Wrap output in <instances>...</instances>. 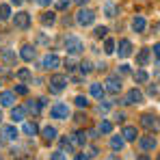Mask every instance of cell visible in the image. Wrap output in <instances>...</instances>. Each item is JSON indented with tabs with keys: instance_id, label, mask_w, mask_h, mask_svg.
<instances>
[{
	"instance_id": "obj_31",
	"label": "cell",
	"mask_w": 160,
	"mask_h": 160,
	"mask_svg": "<svg viewBox=\"0 0 160 160\" xmlns=\"http://www.w3.org/2000/svg\"><path fill=\"white\" fill-rule=\"evenodd\" d=\"M80 72H82V76L91 74V72H93V63H91V61H82V63H80Z\"/></svg>"
},
{
	"instance_id": "obj_25",
	"label": "cell",
	"mask_w": 160,
	"mask_h": 160,
	"mask_svg": "<svg viewBox=\"0 0 160 160\" xmlns=\"http://www.w3.org/2000/svg\"><path fill=\"white\" fill-rule=\"evenodd\" d=\"M132 78H134V82H138V84H145V82L149 80V74H147L145 69H136L132 74Z\"/></svg>"
},
{
	"instance_id": "obj_47",
	"label": "cell",
	"mask_w": 160,
	"mask_h": 160,
	"mask_svg": "<svg viewBox=\"0 0 160 160\" xmlns=\"http://www.w3.org/2000/svg\"><path fill=\"white\" fill-rule=\"evenodd\" d=\"M74 160H89V154H87V156H84V154H76Z\"/></svg>"
},
{
	"instance_id": "obj_10",
	"label": "cell",
	"mask_w": 160,
	"mask_h": 160,
	"mask_svg": "<svg viewBox=\"0 0 160 160\" xmlns=\"http://www.w3.org/2000/svg\"><path fill=\"white\" fill-rule=\"evenodd\" d=\"M156 145H158V141H156V136H154V134H147V136H141V138H138V147H141V149H145V152L156 149Z\"/></svg>"
},
{
	"instance_id": "obj_53",
	"label": "cell",
	"mask_w": 160,
	"mask_h": 160,
	"mask_svg": "<svg viewBox=\"0 0 160 160\" xmlns=\"http://www.w3.org/2000/svg\"><path fill=\"white\" fill-rule=\"evenodd\" d=\"M136 160H149V156H138Z\"/></svg>"
},
{
	"instance_id": "obj_6",
	"label": "cell",
	"mask_w": 160,
	"mask_h": 160,
	"mask_svg": "<svg viewBox=\"0 0 160 160\" xmlns=\"http://www.w3.org/2000/svg\"><path fill=\"white\" fill-rule=\"evenodd\" d=\"M13 24H15V28H18V30H28V28H30V13H26V11L15 13Z\"/></svg>"
},
{
	"instance_id": "obj_54",
	"label": "cell",
	"mask_w": 160,
	"mask_h": 160,
	"mask_svg": "<svg viewBox=\"0 0 160 160\" xmlns=\"http://www.w3.org/2000/svg\"><path fill=\"white\" fill-rule=\"evenodd\" d=\"M0 119H2V110H0Z\"/></svg>"
},
{
	"instance_id": "obj_33",
	"label": "cell",
	"mask_w": 160,
	"mask_h": 160,
	"mask_svg": "<svg viewBox=\"0 0 160 160\" xmlns=\"http://www.w3.org/2000/svg\"><path fill=\"white\" fill-rule=\"evenodd\" d=\"M15 76H18L20 80H26V78H30V69H28V67H22V69L15 72Z\"/></svg>"
},
{
	"instance_id": "obj_27",
	"label": "cell",
	"mask_w": 160,
	"mask_h": 160,
	"mask_svg": "<svg viewBox=\"0 0 160 160\" xmlns=\"http://www.w3.org/2000/svg\"><path fill=\"white\" fill-rule=\"evenodd\" d=\"M41 134H43V138H46V141H54L58 132H56V128H54V126H46V128L41 130Z\"/></svg>"
},
{
	"instance_id": "obj_42",
	"label": "cell",
	"mask_w": 160,
	"mask_h": 160,
	"mask_svg": "<svg viewBox=\"0 0 160 160\" xmlns=\"http://www.w3.org/2000/svg\"><path fill=\"white\" fill-rule=\"evenodd\" d=\"M147 93H149V95H156V93H158V87L149 84V87H147Z\"/></svg>"
},
{
	"instance_id": "obj_50",
	"label": "cell",
	"mask_w": 160,
	"mask_h": 160,
	"mask_svg": "<svg viewBox=\"0 0 160 160\" xmlns=\"http://www.w3.org/2000/svg\"><path fill=\"white\" fill-rule=\"evenodd\" d=\"M11 4H15V7H22V4H24V0H11Z\"/></svg>"
},
{
	"instance_id": "obj_34",
	"label": "cell",
	"mask_w": 160,
	"mask_h": 160,
	"mask_svg": "<svg viewBox=\"0 0 160 160\" xmlns=\"http://www.w3.org/2000/svg\"><path fill=\"white\" fill-rule=\"evenodd\" d=\"M74 102H76V106H78V108H87V106H89V100H87L84 95H76Z\"/></svg>"
},
{
	"instance_id": "obj_13",
	"label": "cell",
	"mask_w": 160,
	"mask_h": 160,
	"mask_svg": "<svg viewBox=\"0 0 160 160\" xmlns=\"http://www.w3.org/2000/svg\"><path fill=\"white\" fill-rule=\"evenodd\" d=\"M0 136H2L4 141H15V138H18V128H15V126H4V128L0 130Z\"/></svg>"
},
{
	"instance_id": "obj_1",
	"label": "cell",
	"mask_w": 160,
	"mask_h": 160,
	"mask_svg": "<svg viewBox=\"0 0 160 160\" xmlns=\"http://www.w3.org/2000/svg\"><path fill=\"white\" fill-rule=\"evenodd\" d=\"M48 87H50V93H61V91L67 87V76H65V74H52Z\"/></svg>"
},
{
	"instance_id": "obj_45",
	"label": "cell",
	"mask_w": 160,
	"mask_h": 160,
	"mask_svg": "<svg viewBox=\"0 0 160 160\" xmlns=\"http://www.w3.org/2000/svg\"><path fill=\"white\" fill-rule=\"evenodd\" d=\"M74 121H76V123H82V121H84V115H82V112H78V115L74 117Z\"/></svg>"
},
{
	"instance_id": "obj_35",
	"label": "cell",
	"mask_w": 160,
	"mask_h": 160,
	"mask_svg": "<svg viewBox=\"0 0 160 160\" xmlns=\"http://www.w3.org/2000/svg\"><path fill=\"white\" fill-rule=\"evenodd\" d=\"M104 52L106 54L115 52V41H112V39H106V41H104Z\"/></svg>"
},
{
	"instance_id": "obj_22",
	"label": "cell",
	"mask_w": 160,
	"mask_h": 160,
	"mask_svg": "<svg viewBox=\"0 0 160 160\" xmlns=\"http://www.w3.org/2000/svg\"><path fill=\"white\" fill-rule=\"evenodd\" d=\"M11 119H13V123H15V121H24V119H26V108L15 106L11 110Z\"/></svg>"
},
{
	"instance_id": "obj_23",
	"label": "cell",
	"mask_w": 160,
	"mask_h": 160,
	"mask_svg": "<svg viewBox=\"0 0 160 160\" xmlns=\"http://www.w3.org/2000/svg\"><path fill=\"white\" fill-rule=\"evenodd\" d=\"M123 145H126V138H123V136H110V147H112L115 152H121Z\"/></svg>"
},
{
	"instance_id": "obj_14",
	"label": "cell",
	"mask_w": 160,
	"mask_h": 160,
	"mask_svg": "<svg viewBox=\"0 0 160 160\" xmlns=\"http://www.w3.org/2000/svg\"><path fill=\"white\" fill-rule=\"evenodd\" d=\"M69 141H72V145H74V147H84V143H87V134L78 130V132L69 134Z\"/></svg>"
},
{
	"instance_id": "obj_41",
	"label": "cell",
	"mask_w": 160,
	"mask_h": 160,
	"mask_svg": "<svg viewBox=\"0 0 160 160\" xmlns=\"http://www.w3.org/2000/svg\"><path fill=\"white\" fill-rule=\"evenodd\" d=\"M65 65H67V69L72 72V69H74V65H76V61H74V58H67V61H65Z\"/></svg>"
},
{
	"instance_id": "obj_51",
	"label": "cell",
	"mask_w": 160,
	"mask_h": 160,
	"mask_svg": "<svg viewBox=\"0 0 160 160\" xmlns=\"http://www.w3.org/2000/svg\"><path fill=\"white\" fill-rule=\"evenodd\" d=\"M72 82H82V76H72Z\"/></svg>"
},
{
	"instance_id": "obj_3",
	"label": "cell",
	"mask_w": 160,
	"mask_h": 160,
	"mask_svg": "<svg viewBox=\"0 0 160 160\" xmlns=\"http://www.w3.org/2000/svg\"><path fill=\"white\" fill-rule=\"evenodd\" d=\"M93 22H95V13H93L91 9H84V7H82L78 13H76V24H78V26H91Z\"/></svg>"
},
{
	"instance_id": "obj_32",
	"label": "cell",
	"mask_w": 160,
	"mask_h": 160,
	"mask_svg": "<svg viewBox=\"0 0 160 160\" xmlns=\"http://www.w3.org/2000/svg\"><path fill=\"white\" fill-rule=\"evenodd\" d=\"M93 35H95L98 39H106V35H108V28H106V26H98Z\"/></svg>"
},
{
	"instance_id": "obj_46",
	"label": "cell",
	"mask_w": 160,
	"mask_h": 160,
	"mask_svg": "<svg viewBox=\"0 0 160 160\" xmlns=\"http://www.w3.org/2000/svg\"><path fill=\"white\" fill-rule=\"evenodd\" d=\"M98 132H100V130H89L87 136H89V138H98Z\"/></svg>"
},
{
	"instance_id": "obj_56",
	"label": "cell",
	"mask_w": 160,
	"mask_h": 160,
	"mask_svg": "<svg viewBox=\"0 0 160 160\" xmlns=\"http://www.w3.org/2000/svg\"><path fill=\"white\" fill-rule=\"evenodd\" d=\"M158 28H160V24H158Z\"/></svg>"
},
{
	"instance_id": "obj_55",
	"label": "cell",
	"mask_w": 160,
	"mask_h": 160,
	"mask_svg": "<svg viewBox=\"0 0 160 160\" xmlns=\"http://www.w3.org/2000/svg\"><path fill=\"white\" fill-rule=\"evenodd\" d=\"M158 160H160V154H158Z\"/></svg>"
},
{
	"instance_id": "obj_37",
	"label": "cell",
	"mask_w": 160,
	"mask_h": 160,
	"mask_svg": "<svg viewBox=\"0 0 160 160\" xmlns=\"http://www.w3.org/2000/svg\"><path fill=\"white\" fill-rule=\"evenodd\" d=\"M13 91H15L18 95H26V93H28V87H26V84H18Z\"/></svg>"
},
{
	"instance_id": "obj_20",
	"label": "cell",
	"mask_w": 160,
	"mask_h": 160,
	"mask_svg": "<svg viewBox=\"0 0 160 160\" xmlns=\"http://www.w3.org/2000/svg\"><path fill=\"white\" fill-rule=\"evenodd\" d=\"M149 56H152V50H149V48H143L141 52L136 54V65H141V67L147 65V63H149Z\"/></svg>"
},
{
	"instance_id": "obj_44",
	"label": "cell",
	"mask_w": 160,
	"mask_h": 160,
	"mask_svg": "<svg viewBox=\"0 0 160 160\" xmlns=\"http://www.w3.org/2000/svg\"><path fill=\"white\" fill-rule=\"evenodd\" d=\"M108 108H110V102H106V104H100V112H108Z\"/></svg>"
},
{
	"instance_id": "obj_36",
	"label": "cell",
	"mask_w": 160,
	"mask_h": 160,
	"mask_svg": "<svg viewBox=\"0 0 160 160\" xmlns=\"http://www.w3.org/2000/svg\"><path fill=\"white\" fill-rule=\"evenodd\" d=\"M69 4H72V0H58L56 2V11H65V9H69Z\"/></svg>"
},
{
	"instance_id": "obj_52",
	"label": "cell",
	"mask_w": 160,
	"mask_h": 160,
	"mask_svg": "<svg viewBox=\"0 0 160 160\" xmlns=\"http://www.w3.org/2000/svg\"><path fill=\"white\" fill-rule=\"evenodd\" d=\"M74 2H76V4H80V7H84V4H87L89 0H74Z\"/></svg>"
},
{
	"instance_id": "obj_8",
	"label": "cell",
	"mask_w": 160,
	"mask_h": 160,
	"mask_svg": "<svg viewBox=\"0 0 160 160\" xmlns=\"http://www.w3.org/2000/svg\"><path fill=\"white\" fill-rule=\"evenodd\" d=\"M39 67H41V69H58V67H61V58H58L56 54H46Z\"/></svg>"
},
{
	"instance_id": "obj_19",
	"label": "cell",
	"mask_w": 160,
	"mask_h": 160,
	"mask_svg": "<svg viewBox=\"0 0 160 160\" xmlns=\"http://www.w3.org/2000/svg\"><path fill=\"white\" fill-rule=\"evenodd\" d=\"M39 22H41L43 26H52L54 22H56V13H54V11H43L41 18H39Z\"/></svg>"
},
{
	"instance_id": "obj_57",
	"label": "cell",
	"mask_w": 160,
	"mask_h": 160,
	"mask_svg": "<svg viewBox=\"0 0 160 160\" xmlns=\"http://www.w3.org/2000/svg\"><path fill=\"white\" fill-rule=\"evenodd\" d=\"M0 160H2V158H0Z\"/></svg>"
},
{
	"instance_id": "obj_9",
	"label": "cell",
	"mask_w": 160,
	"mask_h": 160,
	"mask_svg": "<svg viewBox=\"0 0 160 160\" xmlns=\"http://www.w3.org/2000/svg\"><path fill=\"white\" fill-rule=\"evenodd\" d=\"M141 126H143L145 130H149V132H152V130H158V128H160V121L154 117V115L145 112V115L141 117Z\"/></svg>"
},
{
	"instance_id": "obj_17",
	"label": "cell",
	"mask_w": 160,
	"mask_h": 160,
	"mask_svg": "<svg viewBox=\"0 0 160 160\" xmlns=\"http://www.w3.org/2000/svg\"><path fill=\"white\" fill-rule=\"evenodd\" d=\"M0 58H2L7 65H15V63H18V56H15V52H13L11 48L2 50V52H0Z\"/></svg>"
},
{
	"instance_id": "obj_49",
	"label": "cell",
	"mask_w": 160,
	"mask_h": 160,
	"mask_svg": "<svg viewBox=\"0 0 160 160\" xmlns=\"http://www.w3.org/2000/svg\"><path fill=\"white\" fill-rule=\"evenodd\" d=\"M37 41H39V43H48V39H46L43 35H39V37H37Z\"/></svg>"
},
{
	"instance_id": "obj_5",
	"label": "cell",
	"mask_w": 160,
	"mask_h": 160,
	"mask_svg": "<svg viewBox=\"0 0 160 160\" xmlns=\"http://www.w3.org/2000/svg\"><path fill=\"white\" fill-rule=\"evenodd\" d=\"M143 102V93L134 87V89H130L123 98H121V104H126V106H130V104H141Z\"/></svg>"
},
{
	"instance_id": "obj_4",
	"label": "cell",
	"mask_w": 160,
	"mask_h": 160,
	"mask_svg": "<svg viewBox=\"0 0 160 160\" xmlns=\"http://www.w3.org/2000/svg\"><path fill=\"white\" fill-rule=\"evenodd\" d=\"M69 106L67 104H63V102H56L52 108H50V115H52V119H67L69 117Z\"/></svg>"
},
{
	"instance_id": "obj_12",
	"label": "cell",
	"mask_w": 160,
	"mask_h": 160,
	"mask_svg": "<svg viewBox=\"0 0 160 160\" xmlns=\"http://www.w3.org/2000/svg\"><path fill=\"white\" fill-rule=\"evenodd\" d=\"M102 11H104V15H106V18H117V15H119V9H117V4H115L112 0H104Z\"/></svg>"
},
{
	"instance_id": "obj_26",
	"label": "cell",
	"mask_w": 160,
	"mask_h": 160,
	"mask_svg": "<svg viewBox=\"0 0 160 160\" xmlns=\"http://www.w3.org/2000/svg\"><path fill=\"white\" fill-rule=\"evenodd\" d=\"M22 130H24V134H26V136H35V134L39 132V128H37V123H35V121H26Z\"/></svg>"
},
{
	"instance_id": "obj_18",
	"label": "cell",
	"mask_w": 160,
	"mask_h": 160,
	"mask_svg": "<svg viewBox=\"0 0 160 160\" xmlns=\"http://www.w3.org/2000/svg\"><path fill=\"white\" fill-rule=\"evenodd\" d=\"M145 26H147V22H145L143 15H134V18H132V30H134V32H143Z\"/></svg>"
},
{
	"instance_id": "obj_43",
	"label": "cell",
	"mask_w": 160,
	"mask_h": 160,
	"mask_svg": "<svg viewBox=\"0 0 160 160\" xmlns=\"http://www.w3.org/2000/svg\"><path fill=\"white\" fill-rule=\"evenodd\" d=\"M87 152H89V158H93V156H98V147H89Z\"/></svg>"
},
{
	"instance_id": "obj_24",
	"label": "cell",
	"mask_w": 160,
	"mask_h": 160,
	"mask_svg": "<svg viewBox=\"0 0 160 160\" xmlns=\"http://www.w3.org/2000/svg\"><path fill=\"white\" fill-rule=\"evenodd\" d=\"M121 136H123L126 141H136L138 132H136V128H134V126H126V128H123V132H121Z\"/></svg>"
},
{
	"instance_id": "obj_15",
	"label": "cell",
	"mask_w": 160,
	"mask_h": 160,
	"mask_svg": "<svg viewBox=\"0 0 160 160\" xmlns=\"http://www.w3.org/2000/svg\"><path fill=\"white\" fill-rule=\"evenodd\" d=\"M0 104L2 106H13L15 104V91H2L0 93Z\"/></svg>"
},
{
	"instance_id": "obj_28",
	"label": "cell",
	"mask_w": 160,
	"mask_h": 160,
	"mask_svg": "<svg viewBox=\"0 0 160 160\" xmlns=\"http://www.w3.org/2000/svg\"><path fill=\"white\" fill-rule=\"evenodd\" d=\"M28 112H32V115H39V110H41V104H39V100H30L26 102V106H24Z\"/></svg>"
},
{
	"instance_id": "obj_39",
	"label": "cell",
	"mask_w": 160,
	"mask_h": 160,
	"mask_svg": "<svg viewBox=\"0 0 160 160\" xmlns=\"http://www.w3.org/2000/svg\"><path fill=\"white\" fill-rule=\"evenodd\" d=\"M50 160H65V152H54L50 156Z\"/></svg>"
},
{
	"instance_id": "obj_7",
	"label": "cell",
	"mask_w": 160,
	"mask_h": 160,
	"mask_svg": "<svg viewBox=\"0 0 160 160\" xmlns=\"http://www.w3.org/2000/svg\"><path fill=\"white\" fill-rule=\"evenodd\" d=\"M106 91H108V93H112V95H117V93L121 91V76H119V74L108 76V78H106Z\"/></svg>"
},
{
	"instance_id": "obj_29",
	"label": "cell",
	"mask_w": 160,
	"mask_h": 160,
	"mask_svg": "<svg viewBox=\"0 0 160 160\" xmlns=\"http://www.w3.org/2000/svg\"><path fill=\"white\" fill-rule=\"evenodd\" d=\"M11 18V7L9 4H0V22H7Z\"/></svg>"
},
{
	"instance_id": "obj_16",
	"label": "cell",
	"mask_w": 160,
	"mask_h": 160,
	"mask_svg": "<svg viewBox=\"0 0 160 160\" xmlns=\"http://www.w3.org/2000/svg\"><path fill=\"white\" fill-rule=\"evenodd\" d=\"M20 56H22L26 63H30V61L35 58V46H30V43H24V46H22V50H20Z\"/></svg>"
},
{
	"instance_id": "obj_48",
	"label": "cell",
	"mask_w": 160,
	"mask_h": 160,
	"mask_svg": "<svg viewBox=\"0 0 160 160\" xmlns=\"http://www.w3.org/2000/svg\"><path fill=\"white\" fill-rule=\"evenodd\" d=\"M154 56H158V58H160V43L154 46Z\"/></svg>"
},
{
	"instance_id": "obj_40",
	"label": "cell",
	"mask_w": 160,
	"mask_h": 160,
	"mask_svg": "<svg viewBox=\"0 0 160 160\" xmlns=\"http://www.w3.org/2000/svg\"><path fill=\"white\" fill-rule=\"evenodd\" d=\"M35 2H37L39 7H50V4H52L54 0H35Z\"/></svg>"
},
{
	"instance_id": "obj_2",
	"label": "cell",
	"mask_w": 160,
	"mask_h": 160,
	"mask_svg": "<svg viewBox=\"0 0 160 160\" xmlns=\"http://www.w3.org/2000/svg\"><path fill=\"white\" fill-rule=\"evenodd\" d=\"M65 50L69 54H80L84 50V43H82V39H78L76 35H69V37H65Z\"/></svg>"
},
{
	"instance_id": "obj_11",
	"label": "cell",
	"mask_w": 160,
	"mask_h": 160,
	"mask_svg": "<svg viewBox=\"0 0 160 160\" xmlns=\"http://www.w3.org/2000/svg\"><path fill=\"white\" fill-rule=\"evenodd\" d=\"M117 48H119L117 52H119L121 58H128V56L132 54V41H130V39H119V46H117Z\"/></svg>"
},
{
	"instance_id": "obj_21",
	"label": "cell",
	"mask_w": 160,
	"mask_h": 160,
	"mask_svg": "<svg viewBox=\"0 0 160 160\" xmlns=\"http://www.w3.org/2000/svg\"><path fill=\"white\" fill-rule=\"evenodd\" d=\"M104 93H106V87H104V84H100V82H93V84H91V95H93V98L102 100Z\"/></svg>"
},
{
	"instance_id": "obj_38",
	"label": "cell",
	"mask_w": 160,
	"mask_h": 160,
	"mask_svg": "<svg viewBox=\"0 0 160 160\" xmlns=\"http://www.w3.org/2000/svg\"><path fill=\"white\" fill-rule=\"evenodd\" d=\"M117 74H119V76H126V74H130V67H128V65H119V67H117Z\"/></svg>"
},
{
	"instance_id": "obj_30",
	"label": "cell",
	"mask_w": 160,
	"mask_h": 160,
	"mask_svg": "<svg viewBox=\"0 0 160 160\" xmlns=\"http://www.w3.org/2000/svg\"><path fill=\"white\" fill-rule=\"evenodd\" d=\"M98 130H100V134H110L112 132V123H110V121H100Z\"/></svg>"
}]
</instances>
